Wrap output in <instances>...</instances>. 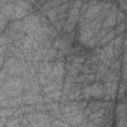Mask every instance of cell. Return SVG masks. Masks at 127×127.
<instances>
[{
	"label": "cell",
	"mask_w": 127,
	"mask_h": 127,
	"mask_svg": "<svg viewBox=\"0 0 127 127\" xmlns=\"http://www.w3.org/2000/svg\"><path fill=\"white\" fill-rule=\"evenodd\" d=\"M125 19V12L124 11H120V9L117 11V14H116V24L120 23V22H123Z\"/></svg>",
	"instance_id": "obj_11"
},
{
	"label": "cell",
	"mask_w": 127,
	"mask_h": 127,
	"mask_svg": "<svg viewBox=\"0 0 127 127\" xmlns=\"http://www.w3.org/2000/svg\"><path fill=\"white\" fill-rule=\"evenodd\" d=\"M69 0H47L46 3L43 5V10L47 11L49 10L50 8H53V7H56V6H59L61 4H64L65 2H68Z\"/></svg>",
	"instance_id": "obj_7"
},
{
	"label": "cell",
	"mask_w": 127,
	"mask_h": 127,
	"mask_svg": "<svg viewBox=\"0 0 127 127\" xmlns=\"http://www.w3.org/2000/svg\"><path fill=\"white\" fill-rule=\"evenodd\" d=\"M89 91H90V96L95 98H101L104 96V85L103 83L96 81L93 84L89 85Z\"/></svg>",
	"instance_id": "obj_5"
},
{
	"label": "cell",
	"mask_w": 127,
	"mask_h": 127,
	"mask_svg": "<svg viewBox=\"0 0 127 127\" xmlns=\"http://www.w3.org/2000/svg\"><path fill=\"white\" fill-rule=\"evenodd\" d=\"M103 3L104 2H96L95 4H92V5L87 6V8L84 11L83 15L81 16V18L84 19L87 22L93 20L100 13V11L102 9V6H103Z\"/></svg>",
	"instance_id": "obj_3"
},
{
	"label": "cell",
	"mask_w": 127,
	"mask_h": 127,
	"mask_svg": "<svg viewBox=\"0 0 127 127\" xmlns=\"http://www.w3.org/2000/svg\"><path fill=\"white\" fill-rule=\"evenodd\" d=\"M61 97H62V92L60 90L52 91V92H49L47 94V99L48 100H54V101H56V100L61 99Z\"/></svg>",
	"instance_id": "obj_9"
},
{
	"label": "cell",
	"mask_w": 127,
	"mask_h": 127,
	"mask_svg": "<svg viewBox=\"0 0 127 127\" xmlns=\"http://www.w3.org/2000/svg\"><path fill=\"white\" fill-rule=\"evenodd\" d=\"M82 5V1L81 0H74L72 2V6L69 9L68 13L66 14V18H65V22L64 25L63 27L64 32H70L76 25L78 19H79V15H80V8Z\"/></svg>",
	"instance_id": "obj_1"
},
{
	"label": "cell",
	"mask_w": 127,
	"mask_h": 127,
	"mask_svg": "<svg viewBox=\"0 0 127 127\" xmlns=\"http://www.w3.org/2000/svg\"><path fill=\"white\" fill-rule=\"evenodd\" d=\"M118 8L116 5H112L111 8L109 9L108 13L105 15L102 23H101V29L104 30H110L112 27L115 26L116 24V14H117Z\"/></svg>",
	"instance_id": "obj_2"
},
{
	"label": "cell",
	"mask_w": 127,
	"mask_h": 127,
	"mask_svg": "<svg viewBox=\"0 0 127 127\" xmlns=\"http://www.w3.org/2000/svg\"><path fill=\"white\" fill-rule=\"evenodd\" d=\"M14 112L12 109H8V108H4V109H0V117H8L10 115H12Z\"/></svg>",
	"instance_id": "obj_12"
},
{
	"label": "cell",
	"mask_w": 127,
	"mask_h": 127,
	"mask_svg": "<svg viewBox=\"0 0 127 127\" xmlns=\"http://www.w3.org/2000/svg\"><path fill=\"white\" fill-rule=\"evenodd\" d=\"M8 40H9L8 37H6V36H0V47L5 46L8 43Z\"/></svg>",
	"instance_id": "obj_13"
},
{
	"label": "cell",
	"mask_w": 127,
	"mask_h": 127,
	"mask_svg": "<svg viewBox=\"0 0 127 127\" xmlns=\"http://www.w3.org/2000/svg\"><path fill=\"white\" fill-rule=\"evenodd\" d=\"M68 6H69V2H65V3L61 4V5H59V6L50 8L49 10L46 11V15H47V17L50 19L51 22H54L55 19H56L60 14H63L64 12H65V11L67 10Z\"/></svg>",
	"instance_id": "obj_4"
},
{
	"label": "cell",
	"mask_w": 127,
	"mask_h": 127,
	"mask_svg": "<svg viewBox=\"0 0 127 127\" xmlns=\"http://www.w3.org/2000/svg\"><path fill=\"white\" fill-rule=\"evenodd\" d=\"M116 117L118 121L121 122V126H126V104L124 102H119L116 106Z\"/></svg>",
	"instance_id": "obj_6"
},
{
	"label": "cell",
	"mask_w": 127,
	"mask_h": 127,
	"mask_svg": "<svg viewBox=\"0 0 127 127\" xmlns=\"http://www.w3.org/2000/svg\"><path fill=\"white\" fill-rule=\"evenodd\" d=\"M115 32H114V30L113 31H110V32H107L101 39H100V42H99V45L100 46H105L106 44H108L111 40H113L114 39V37H115Z\"/></svg>",
	"instance_id": "obj_8"
},
{
	"label": "cell",
	"mask_w": 127,
	"mask_h": 127,
	"mask_svg": "<svg viewBox=\"0 0 127 127\" xmlns=\"http://www.w3.org/2000/svg\"><path fill=\"white\" fill-rule=\"evenodd\" d=\"M125 28H126L125 23H124V22H120V23H118V26L116 27V29L114 30V32H115V34H116V35L122 34V33H124V32H125Z\"/></svg>",
	"instance_id": "obj_10"
}]
</instances>
